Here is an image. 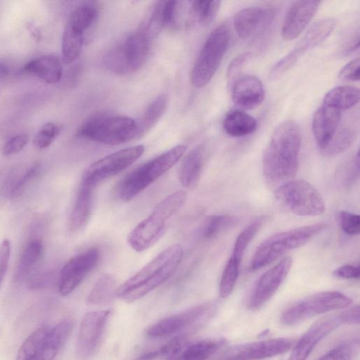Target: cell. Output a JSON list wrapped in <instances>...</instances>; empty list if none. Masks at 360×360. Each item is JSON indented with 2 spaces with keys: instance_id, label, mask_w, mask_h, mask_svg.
<instances>
[{
  "instance_id": "cell-2",
  "label": "cell",
  "mask_w": 360,
  "mask_h": 360,
  "mask_svg": "<svg viewBox=\"0 0 360 360\" xmlns=\"http://www.w3.org/2000/svg\"><path fill=\"white\" fill-rule=\"evenodd\" d=\"M183 255L179 244L169 246L120 285L115 296L129 303L144 297L172 275L181 263Z\"/></svg>"
},
{
  "instance_id": "cell-52",
  "label": "cell",
  "mask_w": 360,
  "mask_h": 360,
  "mask_svg": "<svg viewBox=\"0 0 360 360\" xmlns=\"http://www.w3.org/2000/svg\"><path fill=\"white\" fill-rule=\"evenodd\" d=\"M9 73V68L8 67L2 63H0V79H2L5 77H6Z\"/></svg>"
},
{
  "instance_id": "cell-15",
  "label": "cell",
  "mask_w": 360,
  "mask_h": 360,
  "mask_svg": "<svg viewBox=\"0 0 360 360\" xmlns=\"http://www.w3.org/2000/svg\"><path fill=\"white\" fill-rule=\"evenodd\" d=\"M110 310L90 311L82 318L77 340V354L82 360L91 359L102 341Z\"/></svg>"
},
{
  "instance_id": "cell-30",
  "label": "cell",
  "mask_w": 360,
  "mask_h": 360,
  "mask_svg": "<svg viewBox=\"0 0 360 360\" xmlns=\"http://www.w3.org/2000/svg\"><path fill=\"white\" fill-rule=\"evenodd\" d=\"M359 101V90L354 86H340L330 89L323 98V104L340 111L349 109Z\"/></svg>"
},
{
  "instance_id": "cell-8",
  "label": "cell",
  "mask_w": 360,
  "mask_h": 360,
  "mask_svg": "<svg viewBox=\"0 0 360 360\" xmlns=\"http://www.w3.org/2000/svg\"><path fill=\"white\" fill-rule=\"evenodd\" d=\"M150 39L138 30L127 35L112 47L103 56V65L120 75L131 73L141 68L148 59Z\"/></svg>"
},
{
  "instance_id": "cell-9",
  "label": "cell",
  "mask_w": 360,
  "mask_h": 360,
  "mask_svg": "<svg viewBox=\"0 0 360 360\" xmlns=\"http://www.w3.org/2000/svg\"><path fill=\"white\" fill-rule=\"evenodd\" d=\"M274 195L281 204L297 216L314 217L325 211L321 194L305 180L287 181L276 188Z\"/></svg>"
},
{
  "instance_id": "cell-53",
  "label": "cell",
  "mask_w": 360,
  "mask_h": 360,
  "mask_svg": "<svg viewBox=\"0 0 360 360\" xmlns=\"http://www.w3.org/2000/svg\"><path fill=\"white\" fill-rule=\"evenodd\" d=\"M176 355L174 356L170 360H182L180 355H179V356H176Z\"/></svg>"
},
{
  "instance_id": "cell-14",
  "label": "cell",
  "mask_w": 360,
  "mask_h": 360,
  "mask_svg": "<svg viewBox=\"0 0 360 360\" xmlns=\"http://www.w3.org/2000/svg\"><path fill=\"white\" fill-rule=\"evenodd\" d=\"M335 24L331 18H325L314 23L295 47L273 66L271 77L276 79L283 75L309 50L325 41L333 31Z\"/></svg>"
},
{
  "instance_id": "cell-47",
  "label": "cell",
  "mask_w": 360,
  "mask_h": 360,
  "mask_svg": "<svg viewBox=\"0 0 360 360\" xmlns=\"http://www.w3.org/2000/svg\"><path fill=\"white\" fill-rule=\"evenodd\" d=\"M29 141L26 134H17L5 143L2 148V154L8 156L18 153L24 148Z\"/></svg>"
},
{
  "instance_id": "cell-20",
  "label": "cell",
  "mask_w": 360,
  "mask_h": 360,
  "mask_svg": "<svg viewBox=\"0 0 360 360\" xmlns=\"http://www.w3.org/2000/svg\"><path fill=\"white\" fill-rule=\"evenodd\" d=\"M319 1H295L289 6L281 29L285 40L297 38L307 27L318 10Z\"/></svg>"
},
{
  "instance_id": "cell-19",
  "label": "cell",
  "mask_w": 360,
  "mask_h": 360,
  "mask_svg": "<svg viewBox=\"0 0 360 360\" xmlns=\"http://www.w3.org/2000/svg\"><path fill=\"white\" fill-rule=\"evenodd\" d=\"M274 18V11L262 6H251L239 11L233 17V26L243 39H253L264 34Z\"/></svg>"
},
{
  "instance_id": "cell-26",
  "label": "cell",
  "mask_w": 360,
  "mask_h": 360,
  "mask_svg": "<svg viewBox=\"0 0 360 360\" xmlns=\"http://www.w3.org/2000/svg\"><path fill=\"white\" fill-rule=\"evenodd\" d=\"M72 328L73 323L69 319L49 328L44 341L42 360H54L67 342Z\"/></svg>"
},
{
  "instance_id": "cell-51",
  "label": "cell",
  "mask_w": 360,
  "mask_h": 360,
  "mask_svg": "<svg viewBox=\"0 0 360 360\" xmlns=\"http://www.w3.org/2000/svg\"><path fill=\"white\" fill-rule=\"evenodd\" d=\"M334 276L342 279H359L360 270L359 265L345 264L333 271Z\"/></svg>"
},
{
  "instance_id": "cell-50",
  "label": "cell",
  "mask_w": 360,
  "mask_h": 360,
  "mask_svg": "<svg viewBox=\"0 0 360 360\" xmlns=\"http://www.w3.org/2000/svg\"><path fill=\"white\" fill-rule=\"evenodd\" d=\"M250 57L249 52L243 53L234 58L229 63L227 69V79L231 83L233 78L236 77L237 73L240 70L243 65L248 60Z\"/></svg>"
},
{
  "instance_id": "cell-24",
  "label": "cell",
  "mask_w": 360,
  "mask_h": 360,
  "mask_svg": "<svg viewBox=\"0 0 360 360\" xmlns=\"http://www.w3.org/2000/svg\"><path fill=\"white\" fill-rule=\"evenodd\" d=\"M93 186L80 183L69 220V229L78 233L86 227L92 212Z\"/></svg>"
},
{
  "instance_id": "cell-25",
  "label": "cell",
  "mask_w": 360,
  "mask_h": 360,
  "mask_svg": "<svg viewBox=\"0 0 360 360\" xmlns=\"http://www.w3.org/2000/svg\"><path fill=\"white\" fill-rule=\"evenodd\" d=\"M205 160L202 146L192 149L184 158L179 170V180L186 188H195L200 180Z\"/></svg>"
},
{
  "instance_id": "cell-7",
  "label": "cell",
  "mask_w": 360,
  "mask_h": 360,
  "mask_svg": "<svg viewBox=\"0 0 360 360\" xmlns=\"http://www.w3.org/2000/svg\"><path fill=\"white\" fill-rule=\"evenodd\" d=\"M229 25L222 23L215 27L205 41L191 73L195 88L205 86L219 67L230 43Z\"/></svg>"
},
{
  "instance_id": "cell-10",
  "label": "cell",
  "mask_w": 360,
  "mask_h": 360,
  "mask_svg": "<svg viewBox=\"0 0 360 360\" xmlns=\"http://www.w3.org/2000/svg\"><path fill=\"white\" fill-rule=\"evenodd\" d=\"M352 300L338 291H323L309 295L288 307L281 314V321L294 326L314 316L345 309Z\"/></svg>"
},
{
  "instance_id": "cell-11",
  "label": "cell",
  "mask_w": 360,
  "mask_h": 360,
  "mask_svg": "<svg viewBox=\"0 0 360 360\" xmlns=\"http://www.w3.org/2000/svg\"><path fill=\"white\" fill-rule=\"evenodd\" d=\"M359 323V305L322 317L314 323L300 338L288 360H306L319 342L340 326Z\"/></svg>"
},
{
  "instance_id": "cell-41",
  "label": "cell",
  "mask_w": 360,
  "mask_h": 360,
  "mask_svg": "<svg viewBox=\"0 0 360 360\" xmlns=\"http://www.w3.org/2000/svg\"><path fill=\"white\" fill-rule=\"evenodd\" d=\"M240 262L231 255L221 274L219 292L222 298L227 297L233 291L239 275Z\"/></svg>"
},
{
  "instance_id": "cell-3",
  "label": "cell",
  "mask_w": 360,
  "mask_h": 360,
  "mask_svg": "<svg viewBox=\"0 0 360 360\" xmlns=\"http://www.w3.org/2000/svg\"><path fill=\"white\" fill-rule=\"evenodd\" d=\"M186 200V192L183 190L162 200L129 233L127 242L131 248L142 252L153 245L165 233L169 219L181 209Z\"/></svg>"
},
{
  "instance_id": "cell-43",
  "label": "cell",
  "mask_w": 360,
  "mask_h": 360,
  "mask_svg": "<svg viewBox=\"0 0 360 360\" xmlns=\"http://www.w3.org/2000/svg\"><path fill=\"white\" fill-rule=\"evenodd\" d=\"M359 153L356 154L345 162L338 170V179L345 186L353 184L359 176Z\"/></svg>"
},
{
  "instance_id": "cell-29",
  "label": "cell",
  "mask_w": 360,
  "mask_h": 360,
  "mask_svg": "<svg viewBox=\"0 0 360 360\" xmlns=\"http://www.w3.org/2000/svg\"><path fill=\"white\" fill-rule=\"evenodd\" d=\"M219 1H194L188 10V26H207L216 18L219 10Z\"/></svg>"
},
{
  "instance_id": "cell-6",
  "label": "cell",
  "mask_w": 360,
  "mask_h": 360,
  "mask_svg": "<svg viewBox=\"0 0 360 360\" xmlns=\"http://www.w3.org/2000/svg\"><path fill=\"white\" fill-rule=\"evenodd\" d=\"M137 124L132 118L108 114H97L86 120L77 135L102 144L115 146L136 139Z\"/></svg>"
},
{
  "instance_id": "cell-18",
  "label": "cell",
  "mask_w": 360,
  "mask_h": 360,
  "mask_svg": "<svg viewBox=\"0 0 360 360\" xmlns=\"http://www.w3.org/2000/svg\"><path fill=\"white\" fill-rule=\"evenodd\" d=\"M292 341L289 338H274L234 346L224 354V360H260L288 352Z\"/></svg>"
},
{
  "instance_id": "cell-1",
  "label": "cell",
  "mask_w": 360,
  "mask_h": 360,
  "mask_svg": "<svg viewBox=\"0 0 360 360\" xmlns=\"http://www.w3.org/2000/svg\"><path fill=\"white\" fill-rule=\"evenodd\" d=\"M301 130L293 120L280 123L273 131L262 157V172L270 186L292 180L298 167Z\"/></svg>"
},
{
  "instance_id": "cell-27",
  "label": "cell",
  "mask_w": 360,
  "mask_h": 360,
  "mask_svg": "<svg viewBox=\"0 0 360 360\" xmlns=\"http://www.w3.org/2000/svg\"><path fill=\"white\" fill-rule=\"evenodd\" d=\"M44 246L41 241L32 240L23 248L15 268L14 280L23 282L34 271L43 257Z\"/></svg>"
},
{
  "instance_id": "cell-22",
  "label": "cell",
  "mask_w": 360,
  "mask_h": 360,
  "mask_svg": "<svg viewBox=\"0 0 360 360\" xmlns=\"http://www.w3.org/2000/svg\"><path fill=\"white\" fill-rule=\"evenodd\" d=\"M341 111L322 104L312 118V131L319 150L325 148L340 127Z\"/></svg>"
},
{
  "instance_id": "cell-17",
  "label": "cell",
  "mask_w": 360,
  "mask_h": 360,
  "mask_svg": "<svg viewBox=\"0 0 360 360\" xmlns=\"http://www.w3.org/2000/svg\"><path fill=\"white\" fill-rule=\"evenodd\" d=\"M292 264V258L286 256L264 273L250 295L248 308L259 309L271 299L286 278Z\"/></svg>"
},
{
  "instance_id": "cell-12",
  "label": "cell",
  "mask_w": 360,
  "mask_h": 360,
  "mask_svg": "<svg viewBox=\"0 0 360 360\" xmlns=\"http://www.w3.org/2000/svg\"><path fill=\"white\" fill-rule=\"evenodd\" d=\"M144 152V146L137 145L108 154L91 163L84 171L82 182L94 187L98 183L125 169Z\"/></svg>"
},
{
  "instance_id": "cell-33",
  "label": "cell",
  "mask_w": 360,
  "mask_h": 360,
  "mask_svg": "<svg viewBox=\"0 0 360 360\" xmlns=\"http://www.w3.org/2000/svg\"><path fill=\"white\" fill-rule=\"evenodd\" d=\"M49 328L41 326L34 330L22 343L15 360H42L43 345Z\"/></svg>"
},
{
  "instance_id": "cell-46",
  "label": "cell",
  "mask_w": 360,
  "mask_h": 360,
  "mask_svg": "<svg viewBox=\"0 0 360 360\" xmlns=\"http://www.w3.org/2000/svg\"><path fill=\"white\" fill-rule=\"evenodd\" d=\"M341 229L348 235H357L360 231V217L349 212L342 210L338 214Z\"/></svg>"
},
{
  "instance_id": "cell-32",
  "label": "cell",
  "mask_w": 360,
  "mask_h": 360,
  "mask_svg": "<svg viewBox=\"0 0 360 360\" xmlns=\"http://www.w3.org/2000/svg\"><path fill=\"white\" fill-rule=\"evenodd\" d=\"M168 106L167 95L162 94L157 97L147 107L142 117L137 124L136 139L148 132L160 120Z\"/></svg>"
},
{
  "instance_id": "cell-38",
  "label": "cell",
  "mask_w": 360,
  "mask_h": 360,
  "mask_svg": "<svg viewBox=\"0 0 360 360\" xmlns=\"http://www.w3.org/2000/svg\"><path fill=\"white\" fill-rule=\"evenodd\" d=\"M115 281L108 274L101 277L92 288L86 303L91 305H99L108 302L115 295Z\"/></svg>"
},
{
  "instance_id": "cell-13",
  "label": "cell",
  "mask_w": 360,
  "mask_h": 360,
  "mask_svg": "<svg viewBox=\"0 0 360 360\" xmlns=\"http://www.w3.org/2000/svg\"><path fill=\"white\" fill-rule=\"evenodd\" d=\"M216 309L214 302H206L184 309L152 325L146 332L147 336L152 338H163L189 326L202 325L212 318Z\"/></svg>"
},
{
  "instance_id": "cell-31",
  "label": "cell",
  "mask_w": 360,
  "mask_h": 360,
  "mask_svg": "<svg viewBox=\"0 0 360 360\" xmlns=\"http://www.w3.org/2000/svg\"><path fill=\"white\" fill-rule=\"evenodd\" d=\"M99 15V8L94 2H85L77 6L67 22L70 27L77 32L84 34L96 21Z\"/></svg>"
},
{
  "instance_id": "cell-48",
  "label": "cell",
  "mask_w": 360,
  "mask_h": 360,
  "mask_svg": "<svg viewBox=\"0 0 360 360\" xmlns=\"http://www.w3.org/2000/svg\"><path fill=\"white\" fill-rule=\"evenodd\" d=\"M360 60L354 58L340 70L338 77L344 80L359 81L360 75Z\"/></svg>"
},
{
  "instance_id": "cell-16",
  "label": "cell",
  "mask_w": 360,
  "mask_h": 360,
  "mask_svg": "<svg viewBox=\"0 0 360 360\" xmlns=\"http://www.w3.org/2000/svg\"><path fill=\"white\" fill-rule=\"evenodd\" d=\"M100 258L98 248H91L70 258L58 277V291L62 296L71 294L95 268Z\"/></svg>"
},
{
  "instance_id": "cell-4",
  "label": "cell",
  "mask_w": 360,
  "mask_h": 360,
  "mask_svg": "<svg viewBox=\"0 0 360 360\" xmlns=\"http://www.w3.org/2000/svg\"><path fill=\"white\" fill-rule=\"evenodd\" d=\"M328 226L316 223L275 233L263 240L257 248L250 262V269L259 270L277 260L286 252L300 248L320 234Z\"/></svg>"
},
{
  "instance_id": "cell-37",
  "label": "cell",
  "mask_w": 360,
  "mask_h": 360,
  "mask_svg": "<svg viewBox=\"0 0 360 360\" xmlns=\"http://www.w3.org/2000/svg\"><path fill=\"white\" fill-rule=\"evenodd\" d=\"M39 173V165L34 164L25 171L11 174L6 181V191L11 198L20 195Z\"/></svg>"
},
{
  "instance_id": "cell-5",
  "label": "cell",
  "mask_w": 360,
  "mask_h": 360,
  "mask_svg": "<svg viewBox=\"0 0 360 360\" xmlns=\"http://www.w3.org/2000/svg\"><path fill=\"white\" fill-rule=\"evenodd\" d=\"M186 150V146H176L133 169L119 184L117 189L119 198L123 201L135 198L172 168Z\"/></svg>"
},
{
  "instance_id": "cell-28",
  "label": "cell",
  "mask_w": 360,
  "mask_h": 360,
  "mask_svg": "<svg viewBox=\"0 0 360 360\" xmlns=\"http://www.w3.org/2000/svg\"><path fill=\"white\" fill-rule=\"evenodd\" d=\"M222 127L232 137H243L252 134L257 129V122L254 117L239 109L231 110L225 115Z\"/></svg>"
},
{
  "instance_id": "cell-35",
  "label": "cell",
  "mask_w": 360,
  "mask_h": 360,
  "mask_svg": "<svg viewBox=\"0 0 360 360\" xmlns=\"http://www.w3.org/2000/svg\"><path fill=\"white\" fill-rule=\"evenodd\" d=\"M224 338H207L190 345L180 354L182 360H206L224 344Z\"/></svg>"
},
{
  "instance_id": "cell-21",
  "label": "cell",
  "mask_w": 360,
  "mask_h": 360,
  "mask_svg": "<svg viewBox=\"0 0 360 360\" xmlns=\"http://www.w3.org/2000/svg\"><path fill=\"white\" fill-rule=\"evenodd\" d=\"M265 91L261 80L251 75H245L231 83V98L238 107L252 110L263 101Z\"/></svg>"
},
{
  "instance_id": "cell-23",
  "label": "cell",
  "mask_w": 360,
  "mask_h": 360,
  "mask_svg": "<svg viewBox=\"0 0 360 360\" xmlns=\"http://www.w3.org/2000/svg\"><path fill=\"white\" fill-rule=\"evenodd\" d=\"M22 71L47 84L57 83L62 77V60L53 53L41 56L27 63Z\"/></svg>"
},
{
  "instance_id": "cell-34",
  "label": "cell",
  "mask_w": 360,
  "mask_h": 360,
  "mask_svg": "<svg viewBox=\"0 0 360 360\" xmlns=\"http://www.w3.org/2000/svg\"><path fill=\"white\" fill-rule=\"evenodd\" d=\"M240 221L237 216L215 214L207 217L200 228V234L205 239H212L236 226Z\"/></svg>"
},
{
  "instance_id": "cell-42",
  "label": "cell",
  "mask_w": 360,
  "mask_h": 360,
  "mask_svg": "<svg viewBox=\"0 0 360 360\" xmlns=\"http://www.w3.org/2000/svg\"><path fill=\"white\" fill-rule=\"evenodd\" d=\"M359 349L358 340L345 342L332 349L317 360H353L357 355Z\"/></svg>"
},
{
  "instance_id": "cell-40",
  "label": "cell",
  "mask_w": 360,
  "mask_h": 360,
  "mask_svg": "<svg viewBox=\"0 0 360 360\" xmlns=\"http://www.w3.org/2000/svg\"><path fill=\"white\" fill-rule=\"evenodd\" d=\"M264 221V217H258L249 224L238 236L234 243L231 256L241 263L244 253L261 229Z\"/></svg>"
},
{
  "instance_id": "cell-49",
  "label": "cell",
  "mask_w": 360,
  "mask_h": 360,
  "mask_svg": "<svg viewBox=\"0 0 360 360\" xmlns=\"http://www.w3.org/2000/svg\"><path fill=\"white\" fill-rule=\"evenodd\" d=\"M10 253V241L8 239H5L0 244V288L8 269Z\"/></svg>"
},
{
  "instance_id": "cell-39",
  "label": "cell",
  "mask_w": 360,
  "mask_h": 360,
  "mask_svg": "<svg viewBox=\"0 0 360 360\" xmlns=\"http://www.w3.org/2000/svg\"><path fill=\"white\" fill-rule=\"evenodd\" d=\"M356 133L348 127H339L328 145L320 153L327 157L338 155L346 150L354 142Z\"/></svg>"
},
{
  "instance_id": "cell-44",
  "label": "cell",
  "mask_w": 360,
  "mask_h": 360,
  "mask_svg": "<svg viewBox=\"0 0 360 360\" xmlns=\"http://www.w3.org/2000/svg\"><path fill=\"white\" fill-rule=\"evenodd\" d=\"M60 127L53 122L44 124L36 133L33 139V144L39 149L49 147L59 134Z\"/></svg>"
},
{
  "instance_id": "cell-45",
  "label": "cell",
  "mask_w": 360,
  "mask_h": 360,
  "mask_svg": "<svg viewBox=\"0 0 360 360\" xmlns=\"http://www.w3.org/2000/svg\"><path fill=\"white\" fill-rule=\"evenodd\" d=\"M182 340L179 338L173 339L160 347L140 355L134 360H155L163 356H175L182 347Z\"/></svg>"
},
{
  "instance_id": "cell-36",
  "label": "cell",
  "mask_w": 360,
  "mask_h": 360,
  "mask_svg": "<svg viewBox=\"0 0 360 360\" xmlns=\"http://www.w3.org/2000/svg\"><path fill=\"white\" fill-rule=\"evenodd\" d=\"M84 35L66 24L62 37V61L70 64L79 56L84 43Z\"/></svg>"
}]
</instances>
